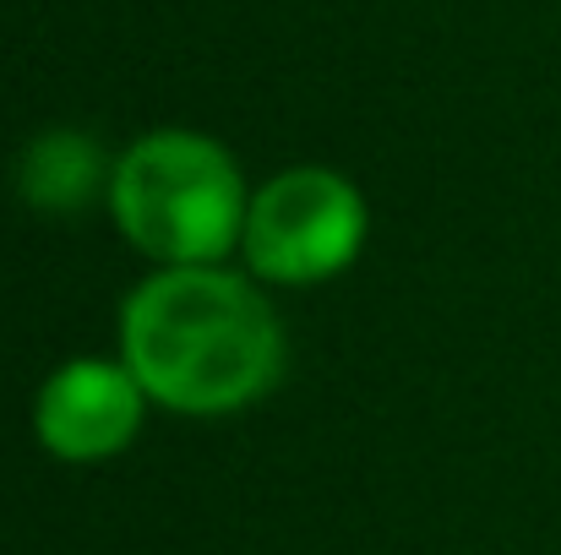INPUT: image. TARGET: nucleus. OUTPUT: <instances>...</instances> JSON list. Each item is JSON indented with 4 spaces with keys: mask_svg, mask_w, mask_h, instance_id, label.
Returning <instances> with one entry per match:
<instances>
[{
    "mask_svg": "<svg viewBox=\"0 0 561 555\" xmlns=\"http://www.w3.org/2000/svg\"><path fill=\"white\" fill-rule=\"evenodd\" d=\"M121 360L175 414H234L284 375L273 305L224 267H164L121 311Z\"/></svg>",
    "mask_w": 561,
    "mask_h": 555,
    "instance_id": "1",
    "label": "nucleus"
},
{
    "mask_svg": "<svg viewBox=\"0 0 561 555\" xmlns=\"http://www.w3.org/2000/svg\"><path fill=\"white\" fill-rule=\"evenodd\" d=\"M245 181L202 131H153L110 175L121 234L164 267H218L245 234Z\"/></svg>",
    "mask_w": 561,
    "mask_h": 555,
    "instance_id": "2",
    "label": "nucleus"
},
{
    "mask_svg": "<svg viewBox=\"0 0 561 555\" xmlns=\"http://www.w3.org/2000/svg\"><path fill=\"white\" fill-rule=\"evenodd\" d=\"M142 381L126 360H71L60 366L33 403L38 447L60 463H104L126 452L142 430Z\"/></svg>",
    "mask_w": 561,
    "mask_h": 555,
    "instance_id": "4",
    "label": "nucleus"
},
{
    "mask_svg": "<svg viewBox=\"0 0 561 555\" xmlns=\"http://www.w3.org/2000/svg\"><path fill=\"white\" fill-rule=\"evenodd\" d=\"M99 185V148L82 131H44L22 164H16V190L38 212H77Z\"/></svg>",
    "mask_w": 561,
    "mask_h": 555,
    "instance_id": "5",
    "label": "nucleus"
},
{
    "mask_svg": "<svg viewBox=\"0 0 561 555\" xmlns=\"http://www.w3.org/2000/svg\"><path fill=\"white\" fill-rule=\"evenodd\" d=\"M366 245V196L344 175L300 164L262 185L245 207L240 251L267 284H322Z\"/></svg>",
    "mask_w": 561,
    "mask_h": 555,
    "instance_id": "3",
    "label": "nucleus"
}]
</instances>
